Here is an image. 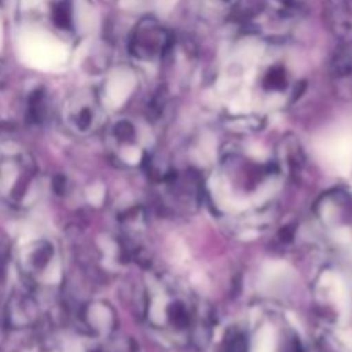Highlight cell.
Segmentation results:
<instances>
[{
    "label": "cell",
    "mask_w": 352,
    "mask_h": 352,
    "mask_svg": "<svg viewBox=\"0 0 352 352\" xmlns=\"http://www.w3.org/2000/svg\"><path fill=\"white\" fill-rule=\"evenodd\" d=\"M54 260V246L48 243H34L23 251L21 254V263L24 272L31 277L45 274L48 265Z\"/></svg>",
    "instance_id": "6"
},
{
    "label": "cell",
    "mask_w": 352,
    "mask_h": 352,
    "mask_svg": "<svg viewBox=\"0 0 352 352\" xmlns=\"http://www.w3.org/2000/svg\"><path fill=\"white\" fill-rule=\"evenodd\" d=\"M23 12L64 38L78 33L76 0H24Z\"/></svg>",
    "instance_id": "2"
},
{
    "label": "cell",
    "mask_w": 352,
    "mask_h": 352,
    "mask_svg": "<svg viewBox=\"0 0 352 352\" xmlns=\"http://www.w3.org/2000/svg\"><path fill=\"white\" fill-rule=\"evenodd\" d=\"M85 322L93 332L109 330V327L113 322V315L105 305H91L85 311Z\"/></svg>",
    "instance_id": "8"
},
{
    "label": "cell",
    "mask_w": 352,
    "mask_h": 352,
    "mask_svg": "<svg viewBox=\"0 0 352 352\" xmlns=\"http://www.w3.org/2000/svg\"><path fill=\"white\" fill-rule=\"evenodd\" d=\"M62 120L71 133L88 136L103 124V109L91 93H76L62 107Z\"/></svg>",
    "instance_id": "3"
},
{
    "label": "cell",
    "mask_w": 352,
    "mask_h": 352,
    "mask_svg": "<svg viewBox=\"0 0 352 352\" xmlns=\"http://www.w3.org/2000/svg\"><path fill=\"white\" fill-rule=\"evenodd\" d=\"M322 219L337 230L352 232V195L346 191H333L323 198Z\"/></svg>",
    "instance_id": "5"
},
{
    "label": "cell",
    "mask_w": 352,
    "mask_h": 352,
    "mask_svg": "<svg viewBox=\"0 0 352 352\" xmlns=\"http://www.w3.org/2000/svg\"><path fill=\"white\" fill-rule=\"evenodd\" d=\"M170 45L172 38L168 31L158 21L150 19V17L138 23L131 38V52L143 60L160 57L170 48Z\"/></svg>",
    "instance_id": "4"
},
{
    "label": "cell",
    "mask_w": 352,
    "mask_h": 352,
    "mask_svg": "<svg viewBox=\"0 0 352 352\" xmlns=\"http://www.w3.org/2000/svg\"><path fill=\"white\" fill-rule=\"evenodd\" d=\"M36 305L28 296H14L7 305V322L16 329L28 327L36 320Z\"/></svg>",
    "instance_id": "7"
},
{
    "label": "cell",
    "mask_w": 352,
    "mask_h": 352,
    "mask_svg": "<svg viewBox=\"0 0 352 352\" xmlns=\"http://www.w3.org/2000/svg\"><path fill=\"white\" fill-rule=\"evenodd\" d=\"M227 352H248V342L243 336H236L230 340Z\"/></svg>",
    "instance_id": "9"
},
{
    "label": "cell",
    "mask_w": 352,
    "mask_h": 352,
    "mask_svg": "<svg viewBox=\"0 0 352 352\" xmlns=\"http://www.w3.org/2000/svg\"><path fill=\"white\" fill-rule=\"evenodd\" d=\"M36 181L33 162L23 153L0 155V199L7 205H23Z\"/></svg>",
    "instance_id": "1"
}]
</instances>
